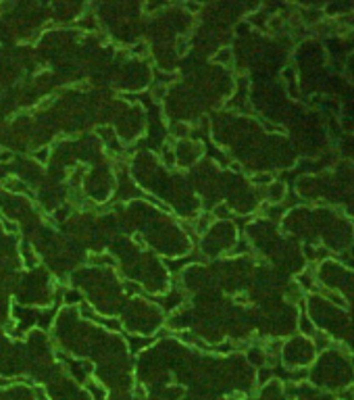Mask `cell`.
Here are the masks:
<instances>
[{"mask_svg":"<svg viewBox=\"0 0 354 400\" xmlns=\"http://www.w3.org/2000/svg\"><path fill=\"white\" fill-rule=\"evenodd\" d=\"M283 196H286V186L283 184H271L269 186V192H267V198L271 200V202H279V200H283Z\"/></svg>","mask_w":354,"mask_h":400,"instance_id":"obj_5","label":"cell"},{"mask_svg":"<svg viewBox=\"0 0 354 400\" xmlns=\"http://www.w3.org/2000/svg\"><path fill=\"white\" fill-rule=\"evenodd\" d=\"M290 380H294V384H302L309 380V369L306 367H294L290 371Z\"/></svg>","mask_w":354,"mask_h":400,"instance_id":"obj_6","label":"cell"},{"mask_svg":"<svg viewBox=\"0 0 354 400\" xmlns=\"http://www.w3.org/2000/svg\"><path fill=\"white\" fill-rule=\"evenodd\" d=\"M298 332L302 334V336H306V338H313L315 334H317V327H315V323H313V319L306 313H302L300 317H298Z\"/></svg>","mask_w":354,"mask_h":400,"instance_id":"obj_3","label":"cell"},{"mask_svg":"<svg viewBox=\"0 0 354 400\" xmlns=\"http://www.w3.org/2000/svg\"><path fill=\"white\" fill-rule=\"evenodd\" d=\"M350 365H352V369H354V355H350Z\"/></svg>","mask_w":354,"mask_h":400,"instance_id":"obj_9","label":"cell"},{"mask_svg":"<svg viewBox=\"0 0 354 400\" xmlns=\"http://www.w3.org/2000/svg\"><path fill=\"white\" fill-rule=\"evenodd\" d=\"M319 294H321V296L325 298V300H329V302H332V304H336V307H340V309H346L348 307V302L344 300V296H342V294L340 292H336V290H329V288H315Z\"/></svg>","mask_w":354,"mask_h":400,"instance_id":"obj_1","label":"cell"},{"mask_svg":"<svg viewBox=\"0 0 354 400\" xmlns=\"http://www.w3.org/2000/svg\"><path fill=\"white\" fill-rule=\"evenodd\" d=\"M338 396L342 400H354V386H344L342 390L338 392Z\"/></svg>","mask_w":354,"mask_h":400,"instance_id":"obj_7","label":"cell"},{"mask_svg":"<svg viewBox=\"0 0 354 400\" xmlns=\"http://www.w3.org/2000/svg\"><path fill=\"white\" fill-rule=\"evenodd\" d=\"M352 256H354V244H352Z\"/></svg>","mask_w":354,"mask_h":400,"instance_id":"obj_10","label":"cell"},{"mask_svg":"<svg viewBox=\"0 0 354 400\" xmlns=\"http://www.w3.org/2000/svg\"><path fill=\"white\" fill-rule=\"evenodd\" d=\"M296 286H298L302 292H311V290L317 288V281H315L313 275H309L306 271H302V273L296 275Z\"/></svg>","mask_w":354,"mask_h":400,"instance_id":"obj_4","label":"cell"},{"mask_svg":"<svg viewBox=\"0 0 354 400\" xmlns=\"http://www.w3.org/2000/svg\"><path fill=\"white\" fill-rule=\"evenodd\" d=\"M313 346H315L317 352H323V350H329V348L334 346V340H332V336H329V334L319 332V329H317V334L313 336Z\"/></svg>","mask_w":354,"mask_h":400,"instance_id":"obj_2","label":"cell"},{"mask_svg":"<svg viewBox=\"0 0 354 400\" xmlns=\"http://www.w3.org/2000/svg\"><path fill=\"white\" fill-rule=\"evenodd\" d=\"M267 380H271V371H269V369L258 371V382H261V384L265 386V382H267Z\"/></svg>","mask_w":354,"mask_h":400,"instance_id":"obj_8","label":"cell"}]
</instances>
